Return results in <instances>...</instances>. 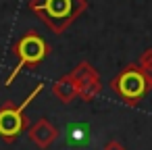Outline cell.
<instances>
[{"label": "cell", "mask_w": 152, "mask_h": 150, "mask_svg": "<svg viewBox=\"0 0 152 150\" xmlns=\"http://www.w3.org/2000/svg\"><path fill=\"white\" fill-rule=\"evenodd\" d=\"M52 94H54V96H56V100H61L63 104H69V102H73V100L77 98L79 88H77V83L73 81L71 73H67V75L58 77V79L52 83Z\"/></svg>", "instance_id": "cell-6"}, {"label": "cell", "mask_w": 152, "mask_h": 150, "mask_svg": "<svg viewBox=\"0 0 152 150\" xmlns=\"http://www.w3.org/2000/svg\"><path fill=\"white\" fill-rule=\"evenodd\" d=\"M29 11L52 34H63L88 11V0H29Z\"/></svg>", "instance_id": "cell-1"}, {"label": "cell", "mask_w": 152, "mask_h": 150, "mask_svg": "<svg viewBox=\"0 0 152 150\" xmlns=\"http://www.w3.org/2000/svg\"><path fill=\"white\" fill-rule=\"evenodd\" d=\"M27 135H29V140H31L38 148L46 150V148H50V146L58 140V129H56L48 119L42 117V119H38L34 125H29Z\"/></svg>", "instance_id": "cell-5"}, {"label": "cell", "mask_w": 152, "mask_h": 150, "mask_svg": "<svg viewBox=\"0 0 152 150\" xmlns=\"http://www.w3.org/2000/svg\"><path fill=\"white\" fill-rule=\"evenodd\" d=\"M44 90V83H38L31 94L21 102V104H15V102H4L0 106V138H2L7 144H13L23 131L29 129V119L25 117V108L36 100V96Z\"/></svg>", "instance_id": "cell-4"}, {"label": "cell", "mask_w": 152, "mask_h": 150, "mask_svg": "<svg viewBox=\"0 0 152 150\" xmlns=\"http://www.w3.org/2000/svg\"><path fill=\"white\" fill-rule=\"evenodd\" d=\"M50 44L34 29L25 31L11 48V52L17 56V67H13V71L9 73L4 86H13L15 77L23 71V69H36L44 63V59L50 54Z\"/></svg>", "instance_id": "cell-2"}, {"label": "cell", "mask_w": 152, "mask_h": 150, "mask_svg": "<svg viewBox=\"0 0 152 150\" xmlns=\"http://www.w3.org/2000/svg\"><path fill=\"white\" fill-rule=\"evenodd\" d=\"M137 67H140V69H142V73L152 81V48H148V50H144V52H142Z\"/></svg>", "instance_id": "cell-9"}, {"label": "cell", "mask_w": 152, "mask_h": 150, "mask_svg": "<svg viewBox=\"0 0 152 150\" xmlns=\"http://www.w3.org/2000/svg\"><path fill=\"white\" fill-rule=\"evenodd\" d=\"M100 92H102V81H100V79H94V81H88V83H83V86L79 88L77 98H81L83 102H92Z\"/></svg>", "instance_id": "cell-8"}, {"label": "cell", "mask_w": 152, "mask_h": 150, "mask_svg": "<svg viewBox=\"0 0 152 150\" xmlns=\"http://www.w3.org/2000/svg\"><path fill=\"white\" fill-rule=\"evenodd\" d=\"M110 90L123 100V104L127 106H137L148 92L152 90V81L142 73V69L137 65H127L123 67L113 79H110Z\"/></svg>", "instance_id": "cell-3"}, {"label": "cell", "mask_w": 152, "mask_h": 150, "mask_svg": "<svg viewBox=\"0 0 152 150\" xmlns=\"http://www.w3.org/2000/svg\"><path fill=\"white\" fill-rule=\"evenodd\" d=\"M102 150H125V146H123L121 142H117V140H110L108 144H104Z\"/></svg>", "instance_id": "cell-10"}, {"label": "cell", "mask_w": 152, "mask_h": 150, "mask_svg": "<svg viewBox=\"0 0 152 150\" xmlns=\"http://www.w3.org/2000/svg\"><path fill=\"white\" fill-rule=\"evenodd\" d=\"M71 77H73V81L77 83V88H81L83 83H88V81H94V79H100V75H98V71L88 63V61H81L73 71H71Z\"/></svg>", "instance_id": "cell-7"}]
</instances>
